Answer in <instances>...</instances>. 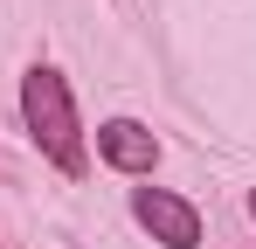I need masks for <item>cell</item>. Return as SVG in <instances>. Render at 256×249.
<instances>
[{
    "label": "cell",
    "mask_w": 256,
    "mask_h": 249,
    "mask_svg": "<svg viewBox=\"0 0 256 249\" xmlns=\"http://www.w3.org/2000/svg\"><path fill=\"white\" fill-rule=\"evenodd\" d=\"M250 214H256V194H250Z\"/></svg>",
    "instance_id": "4"
},
{
    "label": "cell",
    "mask_w": 256,
    "mask_h": 249,
    "mask_svg": "<svg viewBox=\"0 0 256 249\" xmlns=\"http://www.w3.org/2000/svg\"><path fill=\"white\" fill-rule=\"evenodd\" d=\"M97 152L118 166V173H152V160H160V138H152L146 124H132V118H111L104 132H97Z\"/></svg>",
    "instance_id": "3"
},
{
    "label": "cell",
    "mask_w": 256,
    "mask_h": 249,
    "mask_svg": "<svg viewBox=\"0 0 256 249\" xmlns=\"http://www.w3.org/2000/svg\"><path fill=\"white\" fill-rule=\"evenodd\" d=\"M21 111H28V132L62 173H84V132H76V104H70V83L56 70H28L21 83Z\"/></svg>",
    "instance_id": "1"
},
{
    "label": "cell",
    "mask_w": 256,
    "mask_h": 249,
    "mask_svg": "<svg viewBox=\"0 0 256 249\" xmlns=\"http://www.w3.org/2000/svg\"><path fill=\"white\" fill-rule=\"evenodd\" d=\"M132 208H138V222H146L166 249H194V242H201V214L180 201V194H166V187H138Z\"/></svg>",
    "instance_id": "2"
}]
</instances>
